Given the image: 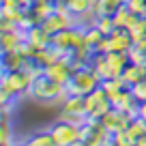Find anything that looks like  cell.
<instances>
[{"instance_id": "6da1fadb", "label": "cell", "mask_w": 146, "mask_h": 146, "mask_svg": "<svg viewBox=\"0 0 146 146\" xmlns=\"http://www.w3.org/2000/svg\"><path fill=\"white\" fill-rule=\"evenodd\" d=\"M35 80L28 75L24 69L17 71H2V80H0V105L2 103H13L17 97L30 95V88Z\"/></svg>"}, {"instance_id": "7a4b0ae2", "label": "cell", "mask_w": 146, "mask_h": 146, "mask_svg": "<svg viewBox=\"0 0 146 146\" xmlns=\"http://www.w3.org/2000/svg\"><path fill=\"white\" fill-rule=\"evenodd\" d=\"M30 97L36 101H43V103H58V101H64L69 97V88L64 84H58V82H54V80H50L47 75L41 73L32 82Z\"/></svg>"}, {"instance_id": "3957f363", "label": "cell", "mask_w": 146, "mask_h": 146, "mask_svg": "<svg viewBox=\"0 0 146 146\" xmlns=\"http://www.w3.org/2000/svg\"><path fill=\"white\" fill-rule=\"evenodd\" d=\"M101 86V78L97 75V71L90 67V62L84 64V67L75 69L69 80L67 88H69V95H90L95 88Z\"/></svg>"}, {"instance_id": "277c9868", "label": "cell", "mask_w": 146, "mask_h": 146, "mask_svg": "<svg viewBox=\"0 0 146 146\" xmlns=\"http://www.w3.org/2000/svg\"><path fill=\"white\" fill-rule=\"evenodd\" d=\"M52 45H56L69 58L73 52H78L84 45V28H80V24H75V26H69L64 30L56 32L52 36Z\"/></svg>"}, {"instance_id": "5b68a950", "label": "cell", "mask_w": 146, "mask_h": 146, "mask_svg": "<svg viewBox=\"0 0 146 146\" xmlns=\"http://www.w3.org/2000/svg\"><path fill=\"white\" fill-rule=\"evenodd\" d=\"M54 144L58 146H71V144H82V125L73 123V120L60 118L50 127Z\"/></svg>"}, {"instance_id": "8992f818", "label": "cell", "mask_w": 146, "mask_h": 146, "mask_svg": "<svg viewBox=\"0 0 146 146\" xmlns=\"http://www.w3.org/2000/svg\"><path fill=\"white\" fill-rule=\"evenodd\" d=\"M62 118L73 120L78 125H84L88 120V112H86V97L84 95H69L62 101Z\"/></svg>"}, {"instance_id": "52a82bcc", "label": "cell", "mask_w": 146, "mask_h": 146, "mask_svg": "<svg viewBox=\"0 0 146 146\" xmlns=\"http://www.w3.org/2000/svg\"><path fill=\"white\" fill-rule=\"evenodd\" d=\"M82 144H112V133L101 125V120L88 118L82 125Z\"/></svg>"}, {"instance_id": "ba28073f", "label": "cell", "mask_w": 146, "mask_h": 146, "mask_svg": "<svg viewBox=\"0 0 146 146\" xmlns=\"http://www.w3.org/2000/svg\"><path fill=\"white\" fill-rule=\"evenodd\" d=\"M112 110V99L105 95L103 88H95L90 95H86V112H88V118H97L101 120L105 112Z\"/></svg>"}, {"instance_id": "9c48e42d", "label": "cell", "mask_w": 146, "mask_h": 146, "mask_svg": "<svg viewBox=\"0 0 146 146\" xmlns=\"http://www.w3.org/2000/svg\"><path fill=\"white\" fill-rule=\"evenodd\" d=\"M129 123H131V116H129L127 112H123V110H116V108H112L110 112H105L103 118H101V125H103L112 135L125 131V129L129 127Z\"/></svg>"}, {"instance_id": "30bf717a", "label": "cell", "mask_w": 146, "mask_h": 146, "mask_svg": "<svg viewBox=\"0 0 146 146\" xmlns=\"http://www.w3.org/2000/svg\"><path fill=\"white\" fill-rule=\"evenodd\" d=\"M43 75H47L50 80L67 86L71 75H73V67H71V62H69V58H60V60H56V62L43 67Z\"/></svg>"}, {"instance_id": "8fae6325", "label": "cell", "mask_w": 146, "mask_h": 146, "mask_svg": "<svg viewBox=\"0 0 146 146\" xmlns=\"http://www.w3.org/2000/svg\"><path fill=\"white\" fill-rule=\"evenodd\" d=\"M112 108L123 110V112H127L131 118H135V116H137V108H140V101L131 95L129 88H125V90H120L118 95L112 99Z\"/></svg>"}, {"instance_id": "7c38bea8", "label": "cell", "mask_w": 146, "mask_h": 146, "mask_svg": "<svg viewBox=\"0 0 146 146\" xmlns=\"http://www.w3.org/2000/svg\"><path fill=\"white\" fill-rule=\"evenodd\" d=\"M26 41H30L36 50H43V47L52 45V35L45 30L43 24H36V26H32V28L26 30Z\"/></svg>"}, {"instance_id": "4fadbf2b", "label": "cell", "mask_w": 146, "mask_h": 146, "mask_svg": "<svg viewBox=\"0 0 146 146\" xmlns=\"http://www.w3.org/2000/svg\"><path fill=\"white\" fill-rule=\"evenodd\" d=\"M108 36L112 43V52H129L133 47V36L127 28H114V32Z\"/></svg>"}, {"instance_id": "5bb4252c", "label": "cell", "mask_w": 146, "mask_h": 146, "mask_svg": "<svg viewBox=\"0 0 146 146\" xmlns=\"http://www.w3.org/2000/svg\"><path fill=\"white\" fill-rule=\"evenodd\" d=\"M24 41H26V30H22V28H17V30H5L2 32V54L17 52Z\"/></svg>"}, {"instance_id": "9a60e30c", "label": "cell", "mask_w": 146, "mask_h": 146, "mask_svg": "<svg viewBox=\"0 0 146 146\" xmlns=\"http://www.w3.org/2000/svg\"><path fill=\"white\" fill-rule=\"evenodd\" d=\"M120 78L125 80L127 86H133V84H137L140 80H146V67L129 60V64L123 69V73H120Z\"/></svg>"}, {"instance_id": "2e32d148", "label": "cell", "mask_w": 146, "mask_h": 146, "mask_svg": "<svg viewBox=\"0 0 146 146\" xmlns=\"http://www.w3.org/2000/svg\"><path fill=\"white\" fill-rule=\"evenodd\" d=\"M67 7L69 11H71L73 15H75V19H84V15H90L92 17V9H95V0H67Z\"/></svg>"}, {"instance_id": "e0dca14e", "label": "cell", "mask_w": 146, "mask_h": 146, "mask_svg": "<svg viewBox=\"0 0 146 146\" xmlns=\"http://www.w3.org/2000/svg\"><path fill=\"white\" fill-rule=\"evenodd\" d=\"M123 5H125V0H95L92 17H101V15H114Z\"/></svg>"}, {"instance_id": "ac0fdd59", "label": "cell", "mask_w": 146, "mask_h": 146, "mask_svg": "<svg viewBox=\"0 0 146 146\" xmlns=\"http://www.w3.org/2000/svg\"><path fill=\"white\" fill-rule=\"evenodd\" d=\"M90 67L97 71V75L101 78V82H103V80L114 78V73H112V67H110L108 56H105V54H92V58H90Z\"/></svg>"}, {"instance_id": "d6986e66", "label": "cell", "mask_w": 146, "mask_h": 146, "mask_svg": "<svg viewBox=\"0 0 146 146\" xmlns=\"http://www.w3.org/2000/svg\"><path fill=\"white\" fill-rule=\"evenodd\" d=\"M105 56H108V62H110V67H112L114 78L120 75L123 69L129 64V54H127V52H108Z\"/></svg>"}, {"instance_id": "ffe728a7", "label": "cell", "mask_w": 146, "mask_h": 146, "mask_svg": "<svg viewBox=\"0 0 146 146\" xmlns=\"http://www.w3.org/2000/svg\"><path fill=\"white\" fill-rule=\"evenodd\" d=\"M28 58H24L19 52H7L2 54V71H17V69H24Z\"/></svg>"}, {"instance_id": "44dd1931", "label": "cell", "mask_w": 146, "mask_h": 146, "mask_svg": "<svg viewBox=\"0 0 146 146\" xmlns=\"http://www.w3.org/2000/svg\"><path fill=\"white\" fill-rule=\"evenodd\" d=\"M101 88L105 90V95L110 97V99H114L116 95H118L120 90H125V88H129L127 84H125V80L120 78V75H116V78H110V80H103L101 82Z\"/></svg>"}, {"instance_id": "7402d4cb", "label": "cell", "mask_w": 146, "mask_h": 146, "mask_svg": "<svg viewBox=\"0 0 146 146\" xmlns=\"http://www.w3.org/2000/svg\"><path fill=\"white\" fill-rule=\"evenodd\" d=\"M127 131V135H129V140H131V146H135V142H137V137L140 135H144L146 133V123L142 118H131V123H129V127L125 129Z\"/></svg>"}, {"instance_id": "603a6c76", "label": "cell", "mask_w": 146, "mask_h": 146, "mask_svg": "<svg viewBox=\"0 0 146 146\" xmlns=\"http://www.w3.org/2000/svg\"><path fill=\"white\" fill-rule=\"evenodd\" d=\"M103 36H105V35L95 26V24H90V26H84V45H88V47H92V50H95Z\"/></svg>"}, {"instance_id": "cb8c5ba5", "label": "cell", "mask_w": 146, "mask_h": 146, "mask_svg": "<svg viewBox=\"0 0 146 146\" xmlns=\"http://www.w3.org/2000/svg\"><path fill=\"white\" fill-rule=\"evenodd\" d=\"M90 24H95V26L99 28V30L103 32L105 36L112 35V32H114V28H116L114 17H112V15H101V17H92V22H90Z\"/></svg>"}, {"instance_id": "d4e9b609", "label": "cell", "mask_w": 146, "mask_h": 146, "mask_svg": "<svg viewBox=\"0 0 146 146\" xmlns=\"http://www.w3.org/2000/svg\"><path fill=\"white\" fill-rule=\"evenodd\" d=\"M112 17H114L116 28H127V26H129V22H131V17H133V11H129V7H127V5H123L114 15H112Z\"/></svg>"}, {"instance_id": "484cf974", "label": "cell", "mask_w": 146, "mask_h": 146, "mask_svg": "<svg viewBox=\"0 0 146 146\" xmlns=\"http://www.w3.org/2000/svg\"><path fill=\"white\" fill-rule=\"evenodd\" d=\"M26 142L32 146H50V144H54V137H52V131L47 129V131H39L35 135H30Z\"/></svg>"}, {"instance_id": "4316f807", "label": "cell", "mask_w": 146, "mask_h": 146, "mask_svg": "<svg viewBox=\"0 0 146 146\" xmlns=\"http://www.w3.org/2000/svg\"><path fill=\"white\" fill-rule=\"evenodd\" d=\"M11 120L9 114H2V125H0V144H11Z\"/></svg>"}, {"instance_id": "83f0119b", "label": "cell", "mask_w": 146, "mask_h": 146, "mask_svg": "<svg viewBox=\"0 0 146 146\" xmlns=\"http://www.w3.org/2000/svg\"><path fill=\"white\" fill-rule=\"evenodd\" d=\"M129 90H131V95L135 97L137 101H146V80H140L137 84L129 86Z\"/></svg>"}, {"instance_id": "f1b7e54d", "label": "cell", "mask_w": 146, "mask_h": 146, "mask_svg": "<svg viewBox=\"0 0 146 146\" xmlns=\"http://www.w3.org/2000/svg\"><path fill=\"white\" fill-rule=\"evenodd\" d=\"M125 5L135 15H146V0H125Z\"/></svg>"}, {"instance_id": "f546056e", "label": "cell", "mask_w": 146, "mask_h": 146, "mask_svg": "<svg viewBox=\"0 0 146 146\" xmlns=\"http://www.w3.org/2000/svg\"><path fill=\"white\" fill-rule=\"evenodd\" d=\"M108 52H112V43H110V36H103L95 47V54H108Z\"/></svg>"}, {"instance_id": "4dcf8cb0", "label": "cell", "mask_w": 146, "mask_h": 146, "mask_svg": "<svg viewBox=\"0 0 146 146\" xmlns=\"http://www.w3.org/2000/svg\"><path fill=\"white\" fill-rule=\"evenodd\" d=\"M137 118H142L146 123V101H140V108H137Z\"/></svg>"}, {"instance_id": "1f68e13d", "label": "cell", "mask_w": 146, "mask_h": 146, "mask_svg": "<svg viewBox=\"0 0 146 146\" xmlns=\"http://www.w3.org/2000/svg\"><path fill=\"white\" fill-rule=\"evenodd\" d=\"M146 144V133H144V135H140V137H137V142H135V146H144Z\"/></svg>"}, {"instance_id": "d6a6232c", "label": "cell", "mask_w": 146, "mask_h": 146, "mask_svg": "<svg viewBox=\"0 0 146 146\" xmlns=\"http://www.w3.org/2000/svg\"><path fill=\"white\" fill-rule=\"evenodd\" d=\"M144 67H146V56H144Z\"/></svg>"}]
</instances>
